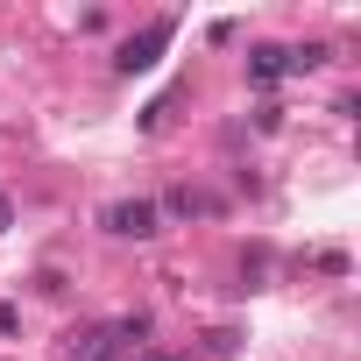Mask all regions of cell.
I'll return each instance as SVG.
<instances>
[{
  "mask_svg": "<svg viewBox=\"0 0 361 361\" xmlns=\"http://www.w3.org/2000/svg\"><path fill=\"white\" fill-rule=\"evenodd\" d=\"M170 36H177V22H149L142 36H128V43H121L114 71H128V78H135V71H149V64L163 57V43H170Z\"/></svg>",
  "mask_w": 361,
  "mask_h": 361,
  "instance_id": "7a4b0ae2",
  "label": "cell"
},
{
  "mask_svg": "<svg viewBox=\"0 0 361 361\" xmlns=\"http://www.w3.org/2000/svg\"><path fill=\"white\" fill-rule=\"evenodd\" d=\"M57 347H64V361H121V354H128V347L114 340V326H71Z\"/></svg>",
  "mask_w": 361,
  "mask_h": 361,
  "instance_id": "3957f363",
  "label": "cell"
},
{
  "mask_svg": "<svg viewBox=\"0 0 361 361\" xmlns=\"http://www.w3.org/2000/svg\"><path fill=\"white\" fill-rule=\"evenodd\" d=\"M15 326H22V312H15V305H0V333H15Z\"/></svg>",
  "mask_w": 361,
  "mask_h": 361,
  "instance_id": "8992f818",
  "label": "cell"
},
{
  "mask_svg": "<svg viewBox=\"0 0 361 361\" xmlns=\"http://www.w3.org/2000/svg\"><path fill=\"white\" fill-rule=\"evenodd\" d=\"M276 78H290L283 71V43H255L248 50V85H276Z\"/></svg>",
  "mask_w": 361,
  "mask_h": 361,
  "instance_id": "5b68a950",
  "label": "cell"
},
{
  "mask_svg": "<svg viewBox=\"0 0 361 361\" xmlns=\"http://www.w3.org/2000/svg\"><path fill=\"white\" fill-rule=\"evenodd\" d=\"M99 227L121 234V241H149V234H163V213H156V199H114L99 213Z\"/></svg>",
  "mask_w": 361,
  "mask_h": 361,
  "instance_id": "6da1fadb",
  "label": "cell"
},
{
  "mask_svg": "<svg viewBox=\"0 0 361 361\" xmlns=\"http://www.w3.org/2000/svg\"><path fill=\"white\" fill-rule=\"evenodd\" d=\"M156 213H177V220H213V213H220V199H213V192H192V185H177Z\"/></svg>",
  "mask_w": 361,
  "mask_h": 361,
  "instance_id": "277c9868",
  "label": "cell"
},
{
  "mask_svg": "<svg viewBox=\"0 0 361 361\" xmlns=\"http://www.w3.org/2000/svg\"><path fill=\"white\" fill-rule=\"evenodd\" d=\"M8 227H15V206H8V199H0V234H8Z\"/></svg>",
  "mask_w": 361,
  "mask_h": 361,
  "instance_id": "ba28073f",
  "label": "cell"
},
{
  "mask_svg": "<svg viewBox=\"0 0 361 361\" xmlns=\"http://www.w3.org/2000/svg\"><path fill=\"white\" fill-rule=\"evenodd\" d=\"M142 361H192V354H163V347H149V354H142Z\"/></svg>",
  "mask_w": 361,
  "mask_h": 361,
  "instance_id": "52a82bcc",
  "label": "cell"
}]
</instances>
